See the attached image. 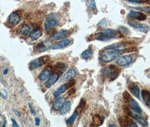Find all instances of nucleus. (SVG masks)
Instances as JSON below:
<instances>
[{
	"mask_svg": "<svg viewBox=\"0 0 150 127\" xmlns=\"http://www.w3.org/2000/svg\"><path fill=\"white\" fill-rule=\"evenodd\" d=\"M137 49L135 47H129L127 49H115V50H109L104 52L100 57V59L104 63H110L120 57L122 54L126 52H135Z\"/></svg>",
	"mask_w": 150,
	"mask_h": 127,
	"instance_id": "obj_1",
	"label": "nucleus"
},
{
	"mask_svg": "<svg viewBox=\"0 0 150 127\" xmlns=\"http://www.w3.org/2000/svg\"><path fill=\"white\" fill-rule=\"evenodd\" d=\"M120 69L114 64L103 68L102 69V74L103 76L108 77L111 81H113L118 77L120 72Z\"/></svg>",
	"mask_w": 150,
	"mask_h": 127,
	"instance_id": "obj_2",
	"label": "nucleus"
},
{
	"mask_svg": "<svg viewBox=\"0 0 150 127\" xmlns=\"http://www.w3.org/2000/svg\"><path fill=\"white\" fill-rule=\"evenodd\" d=\"M117 32L112 29H104L100 32L96 34L95 38L101 41H105L116 37Z\"/></svg>",
	"mask_w": 150,
	"mask_h": 127,
	"instance_id": "obj_3",
	"label": "nucleus"
},
{
	"mask_svg": "<svg viewBox=\"0 0 150 127\" xmlns=\"http://www.w3.org/2000/svg\"><path fill=\"white\" fill-rule=\"evenodd\" d=\"M49 59H50V57L47 55L42 56V57H39L38 58L33 59L30 63V66H29L30 69L32 71L37 68L41 67L42 66L46 63L49 60Z\"/></svg>",
	"mask_w": 150,
	"mask_h": 127,
	"instance_id": "obj_4",
	"label": "nucleus"
},
{
	"mask_svg": "<svg viewBox=\"0 0 150 127\" xmlns=\"http://www.w3.org/2000/svg\"><path fill=\"white\" fill-rule=\"evenodd\" d=\"M128 23L129 25L132 27L134 29L140 32H143V33H147L150 30V27L146 24H143L138 23V22L134 21L132 20H129L128 21Z\"/></svg>",
	"mask_w": 150,
	"mask_h": 127,
	"instance_id": "obj_5",
	"label": "nucleus"
},
{
	"mask_svg": "<svg viewBox=\"0 0 150 127\" xmlns=\"http://www.w3.org/2000/svg\"><path fill=\"white\" fill-rule=\"evenodd\" d=\"M133 62V57L132 55H125L119 57L116 60V63L121 67H125Z\"/></svg>",
	"mask_w": 150,
	"mask_h": 127,
	"instance_id": "obj_6",
	"label": "nucleus"
},
{
	"mask_svg": "<svg viewBox=\"0 0 150 127\" xmlns=\"http://www.w3.org/2000/svg\"><path fill=\"white\" fill-rule=\"evenodd\" d=\"M77 75V71L74 68H70L66 74L63 76V77L61 78V79L59 81L60 83H63L64 82H67L68 81L70 80L74 79Z\"/></svg>",
	"mask_w": 150,
	"mask_h": 127,
	"instance_id": "obj_7",
	"label": "nucleus"
},
{
	"mask_svg": "<svg viewBox=\"0 0 150 127\" xmlns=\"http://www.w3.org/2000/svg\"><path fill=\"white\" fill-rule=\"evenodd\" d=\"M52 46V44L51 41L49 40H46L39 42L37 45L36 49L39 52H46V51L49 50V49H50Z\"/></svg>",
	"mask_w": 150,
	"mask_h": 127,
	"instance_id": "obj_8",
	"label": "nucleus"
},
{
	"mask_svg": "<svg viewBox=\"0 0 150 127\" xmlns=\"http://www.w3.org/2000/svg\"><path fill=\"white\" fill-rule=\"evenodd\" d=\"M128 16L132 18H135L136 19L140 20V21H143L146 19V14L144 13H141L140 11H136L134 10H131L128 13Z\"/></svg>",
	"mask_w": 150,
	"mask_h": 127,
	"instance_id": "obj_9",
	"label": "nucleus"
},
{
	"mask_svg": "<svg viewBox=\"0 0 150 127\" xmlns=\"http://www.w3.org/2000/svg\"><path fill=\"white\" fill-rule=\"evenodd\" d=\"M8 20L10 24H11L13 26H15L20 23V20H21V18L18 13L13 12V13L10 14L9 16H8Z\"/></svg>",
	"mask_w": 150,
	"mask_h": 127,
	"instance_id": "obj_10",
	"label": "nucleus"
},
{
	"mask_svg": "<svg viewBox=\"0 0 150 127\" xmlns=\"http://www.w3.org/2000/svg\"><path fill=\"white\" fill-rule=\"evenodd\" d=\"M59 75L58 73L55 72L52 75V76L49 77L47 80L45 82V86L47 88H51L57 81L58 80L59 78Z\"/></svg>",
	"mask_w": 150,
	"mask_h": 127,
	"instance_id": "obj_11",
	"label": "nucleus"
},
{
	"mask_svg": "<svg viewBox=\"0 0 150 127\" xmlns=\"http://www.w3.org/2000/svg\"><path fill=\"white\" fill-rule=\"evenodd\" d=\"M58 24L57 19L53 17H50L47 18V20H46L44 27H45V30H48L52 29V27H55Z\"/></svg>",
	"mask_w": 150,
	"mask_h": 127,
	"instance_id": "obj_12",
	"label": "nucleus"
},
{
	"mask_svg": "<svg viewBox=\"0 0 150 127\" xmlns=\"http://www.w3.org/2000/svg\"><path fill=\"white\" fill-rule=\"evenodd\" d=\"M66 102V99L64 97L61 96L57 98V99L54 101V102L52 104V109L54 111H58L60 110L61 107L63 106V105Z\"/></svg>",
	"mask_w": 150,
	"mask_h": 127,
	"instance_id": "obj_13",
	"label": "nucleus"
},
{
	"mask_svg": "<svg viewBox=\"0 0 150 127\" xmlns=\"http://www.w3.org/2000/svg\"><path fill=\"white\" fill-rule=\"evenodd\" d=\"M68 33V30H61L60 31L54 33L53 35H52V36H51L50 38L52 40H62V39L66 38V37L67 36Z\"/></svg>",
	"mask_w": 150,
	"mask_h": 127,
	"instance_id": "obj_14",
	"label": "nucleus"
},
{
	"mask_svg": "<svg viewBox=\"0 0 150 127\" xmlns=\"http://www.w3.org/2000/svg\"><path fill=\"white\" fill-rule=\"evenodd\" d=\"M129 105L130 107V108L133 110V111L138 114H142V110L139 106L138 103L135 100L132 99L129 102Z\"/></svg>",
	"mask_w": 150,
	"mask_h": 127,
	"instance_id": "obj_15",
	"label": "nucleus"
},
{
	"mask_svg": "<svg viewBox=\"0 0 150 127\" xmlns=\"http://www.w3.org/2000/svg\"><path fill=\"white\" fill-rule=\"evenodd\" d=\"M71 43V42L70 40H68V39H65V40L60 41L57 42V44L52 45V49H53L54 50L62 49L64 47H66L69 45H70Z\"/></svg>",
	"mask_w": 150,
	"mask_h": 127,
	"instance_id": "obj_16",
	"label": "nucleus"
},
{
	"mask_svg": "<svg viewBox=\"0 0 150 127\" xmlns=\"http://www.w3.org/2000/svg\"><path fill=\"white\" fill-rule=\"evenodd\" d=\"M105 118L103 116L99 114H96L93 117V123L91 124V126L99 127L103 123Z\"/></svg>",
	"mask_w": 150,
	"mask_h": 127,
	"instance_id": "obj_17",
	"label": "nucleus"
},
{
	"mask_svg": "<svg viewBox=\"0 0 150 127\" xmlns=\"http://www.w3.org/2000/svg\"><path fill=\"white\" fill-rule=\"evenodd\" d=\"M51 74H52L51 69L50 68H46L44 69L42 72L39 74L38 79L41 81L46 80L50 77Z\"/></svg>",
	"mask_w": 150,
	"mask_h": 127,
	"instance_id": "obj_18",
	"label": "nucleus"
},
{
	"mask_svg": "<svg viewBox=\"0 0 150 127\" xmlns=\"http://www.w3.org/2000/svg\"><path fill=\"white\" fill-rule=\"evenodd\" d=\"M42 35V32L40 28H36L30 32V37L32 41L38 40Z\"/></svg>",
	"mask_w": 150,
	"mask_h": 127,
	"instance_id": "obj_19",
	"label": "nucleus"
},
{
	"mask_svg": "<svg viewBox=\"0 0 150 127\" xmlns=\"http://www.w3.org/2000/svg\"><path fill=\"white\" fill-rule=\"evenodd\" d=\"M141 96L145 104L150 108V91L147 89H143L141 91Z\"/></svg>",
	"mask_w": 150,
	"mask_h": 127,
	"instance_id": "obj_20",
	"label": "nucleus"
},
{
	"mask_svg": "<svg viewBox=\"0 0 150 127\" xmlns=\"http://www.w3.org/2000/svg\"><path fill=\"white\" fill-rule=\"evenodd\" d=\"M131 118L134 119L138 123H139L141 125H142V127H147L148 125V123L145 119H144L142 116H139V115L137 113H132Z\"/></svg>",
	"mask_w": 150,
	"mask_h": 127,
	"instance_id": "obj_21",
	"label": "nucleus"
},
{
	"mask_svg": "<svg viewBox=\"0 0 150 127\" xmlns=\"http://www.w3.org/2000/svg\"><path fill=\"white\" fill-rule=\"evenodd\" d=\"M68 89V87L67 84L66 83V84L62 85L59 86L58 88H57V89H56V90L54 91L52 95H53L54 97L57 98L60 95L65 92Z\"/></svg>",
	"mask_w": 150,
	"mask_h": 127,
	"instance_id": "obj_22",
	"label": "nucleus"
},
{
	"mask_svg": "<svg viewBox=\"0 0 150 127\" xmlns=\"http://www.w3.org/2000/svg\"><path fill=\"white\" fill-rule=\"evenodd\" d=\"M126 44L125 42H116V43L112 44L111 45L107 46L105 47L104 49L105 50H115V49H119L120 47L125 46Z\"/></svg>",
	"mask_w": 150,
	"mask_h": 127,
	"instance_id": "obj_23",
	"label": "nucleus"
},
{
	"mask_svg": "<svg viewBox=\"0 0 150 127\" xmlns=\"http://www.w3.org/2000/svg\"><path fill=\"white\" fill-rule=\"evenodd\" d=\"M71 107V103L70 101H66L60 109V113L62 115H66L70 110Z\"/></svg>",
	"mask_w": 150,
	"mask_h": 127,
	"instance_id": "obj_24",
	"label": "nucleus"
},
{
	"mask_svg": "<svg viewBox=\"0 0 150 127\" xmlns=\"http://www.w3.org/2000/svg\"><path fill=\"white\" fill-rule=\"evenodd\" d=\"M93 54V52L91 49H88L82 52L81 54V58L83 60H87L92 57Z\"/></svg>",
	"mask_w": 150,
	"mask_h": 127,
	"instance_id": "obj_25",
	"label": "nucleus"
},
{
	"mask_svg": "<svg viewBox=\"0 0 150 127\" xmlns=\"http://www.w3.org/2000/svg\"><path fill=\"white\" fill-rule=\"evenodd\" d=\"M78 112L77 111V110H76L74 111V112L73 113V114L67 120V123L69 126H72L74 125L75 120H76L77 117L78 116Z\"/></svg>",
	"mask_w": 150,
	"mask_h": 127,
	"instance_id": "obj_26",
	"label": "nucleus"
},
{
	"mask_svg": "<svg viewBox=\"0 0 150 127\" xmlns=\"http://www.w3.org/2000/svg\"><path fill=\"white\" fill-rule=\"evenodd\" d=\"M131 92L136 98L140 99V89L137 85H134L131 88Z\"/></svg>",
	"mask_w": 150,
	"mask_h": 127,
	"instance_id": "obj_27",
	"label": "nucleus"
},
{
	"mask_svg": "<svg viewBox=\"0 0 150 127\" xmlns=\"http://www.w3.org/2000/svg\"><path fill=\"white\" fill-rule=\"evenodd\" d=\"M30 31V27L28 24H23L20 30V33L24 36H26Z\"/></svg>",
	"mask_w": 150,
	"mask_h": 127,
	"instance_id": "obj_28",
	"label": "nucleus"
},
{
	"mask_svg": "<svg viewBox=\"0 0 150 127\" xmlns=\"http://www.w3.org/2000/svg\"><path fill=\"white\" fill-rule=\"evenodd\" d=\"M66 67V64L62 62H59L57 63L54 66V69L57 71H60L65 68Z\"/></svg>",
	"mask_w": 150,
	"mask_h": 127,
	"instance_id": "obj_29",
	"label": "nucleus"
},
{
	"mask_svg": "<svg viewBox=\"0 0 150 127\" xmlns=\"http://www.w3.org/2000/svg\"><path fill=\"white\" fill-rule=\"evenodd\" d=\"M118 121L120 124V126L121 127H128V123L127 119L125 117L123 118L122 116H120L118 119Z\"/></svg>",
	"mask_w": 150,
	"mask_h": 127,
	"instance_id": "obj_30",
	"label": "nucleus"
},
{
	"mask_svg": "<svg viewBox=\"0 0 150 127\" xmlns=\"http://www.w3.org/2000/svg\"><path fill=\"white\" fill-rule=\"evenodd\" d=\"M122 96H123L124 101L125 102H129L132 99L130 94L127 91H124L123 94H122Z\"/></svg>",
	"mask_w": 150,
	"mask_h": 127,
	"instance_id": "obj_31",
	"label": "nucleus"
},
{
	"mask_svg": "<svg viewBox=\"0 0 150 127\" xmlns=\"http://www.w3.org/2000/svg\"><path fill=\"white\" fill-rule=\"evenodd\" d=\"M88 5L89 8L91 10H94L96 8V3L95 0H88Z\"/></svg>",
	"mask_w": 150,
	"mask_h": 127,
	"instance_id": "obj_32",
	"label": "nucleus"
},
{
	"mask_svg": "<svg viewBox=\"0 0 150 127\" xmlns=\"http://www.w3.org/2000/svg\"><path fill=\"white\" fill-rule=\"evenodd\" d=\"M122 109H123L124 111L125 112V113H127V115H128V116L131 117L133 112L131 111L130 108H129L128 107L125 106V105H123V106H122Z\"/></svg>",
	"mask_w": 150,
	"mask_h": 127,
	"instance_id": "obj_33",
	"label": "nucleus"
},
{
	"mask_svg": "<svg viewBox=\"0 0 150 127\" xmlns=\"http://www.w3.org/2000/svg\"><path fill=\"white\" fill-rule=\"evenodd\" d=\"M119 30H120L121 32H122V33H124V34H127V35H128V34L130 33L127 27H124V26H120L119 27Z\"/></svg>",
	"mask_w": 150,
	"mask_h": 127,
	"instance_id": "obj_34",
	"label": "nucleus"
},
{
	"mask_svg": "<svg viewBox=\"0 0 150 127\" xmlns=\"http://www.w3.org/2000/svg\"><path fill=\"white\" fill-rule=\"evenodd\" d=\"M127 1L130 3H147L149 1V0H127Z\"/></svg>",
	"mask_w": 150,
	"mask_h": 127,
	"instance_id": "obj_35",
	"label": "nucleus"
},
{
	"mask_svg": "<svg viewBox=\"0 0 150 127\" xmlns=\"http://www.w3.org/2000/svg\"><path fill=\"white\" fill-rule=\"evenodd\" d=\"M85 105H86V101H85L83 99H81V101H80V104L77 107V109H80L81 110H82L85 107Z\"/></svg>",
	"mask_w": 150,
	"mask_h": 127,
	"instance_id": "obj_36",
	"label": "nucleus"
},
{
	"mask_svg": "<svg viewBox=\"0 0 150 127\" xmlns=\"http://www.w3.org/2000/svg\"><path fill=\"white\" fill-rule=\"evenodd\" d=\"M76 83V80L72 79L68 81L66 83V84H67L68 87V89H69V88H72V86H74V85H75Z\"/></svg>",
	"mask_w": 150,
	"mask_h": 127,
	"instance_id": "obj_37",
	"label": "nucleus"
},
{
	"mask_svg": "<svg viewBox=\"0 0 150 127\" xmlns=\"http://www.w3.org/2000/svg\"><path fill=\"white\" fill-rule=\"evenodd\" d=\"M136 9L140 10V11H143L144 12L147 13H150V8L147 7H136Z\"/></svg>",
	"mask_w": 150,
	"mask_h": 127,
	"instance_id": "obj_38",
	"label": "nucleus"
},
{
	"mask_svg": "<svg viewBox=\"0 0 150 127\" xmlns=\"http://www.w3.org/2000/svg\"><path fill=\"white\" fill-rule=\"evenodd\" d=\"M107 25V23L105 19H103L100 20L98 24V26H103V27H106Z\"/></svg>",
	"mask_w": 150,
	"mask_h": 127,
	"instance_id": "obj_39",
	"label": "nucleus"
},
{
	"mask_svg": "<svg viewBox=\"0 0 150 127\" xmlns=\"http://www.w3.org/2000/svg\"><path fill=\"white\" fill-rule=\"evenodd\" d=\"M28 106H29V107H30V112H31L32 114L33 115V116H36V110L33 108L32 105L30 104V103H28Z\"/></svg>",
	"mask_w": 150,
	"mask_h": 127,
	"instance_id": "obj_40",
	"label": "nucleus"
},
{
	"mask_svg": "<svg viewBox=\"0 0 150 127\" xmlns=\"http://www.w3.org/2000/svg\"><path fill=\"white\" fill-rule=\"evenodd\" d=\"M75 93H76V89L73 88H71V89H70L68 91L67 94H68V96H72V95L74 94Z\"/></svg>",
	"mask_w": 150,
	"mask_h": 127,
	"instance_id": "obj_41",
	"label": "nucleus"
},
{
	"mask_svg": "<svg viewBox=\"0 0 150 127\" xmlns=\"http://www.w3.org/2000/svg\"><path fill=\"white\" fill-rule=\"evenodd\" d=\"M40 121H41L40 119L38 118V117L35 118V125H36V126H39V125H40Z\"/></svg>",
	"mask_w": 150,
	"mask_h": 127,
	"instance_id": "obj_42",
	"label": "nucleus"
},
{
	"mask_svg": "<svg viewBox=\"0 0 150 127\" xmlns=\"http://www.w3.org/2000/svg\"><path fill=\"white\" fill-rule=\"evenodd\" d=\"M12 123H13V124H12V126L13 127H19V125L18 124V123H16V121H15V120L14 119H11Z\"/></svg>",
	"mask_w": 150,
	"mask_h": 127,
	"instance_id": "obj_43",
	"label": "nucleus"
},
{
	"mask_svg": "<svg viewBox=\"0 0 150 127\" xmlns=\"http://www.w3.org/2000/svg\"><path fill=\"white\" fill-rule=\"evenodd\" d=\"M13 111H14V113H15V115H16L17 116H18V117H20V116H21V113H20L18 111H17L16 110L13 109Z\"/></svg>",
	"mask_w": 150,
	"mask_h": 127,
	"instance_id": "obj_44",
	"label": "nucleus"
},
{
	"mask_svg": "<svg viewBox=\"0 0 150 127\" xmlns=\"http://www.w3.org/2000/svg\"><path fill=\"white\" fill-rule=\"evenodd\" d=\"M129 127H137L138 125H137V123H136L135 122H134V121H133L132 123H131L129 125Z\"/></svg>",
	"mask_w": 150,
	"mask_h": 127,
	"instance_id": "obj_45",
	"label": "nucleus"
},
{
	"mask_svg": "<svg viewBox=\"0 0 150 127\" xmlns=\"http://www.w3.org/2000/svg\"><path fill=\"white\" fill-rule=\"evenodd\" d=\"M0 96L2 98H3V99H6L8 98V94H3V93H2L1 92H0Z\"/></svg>",
	"mask_w": 150,
	"mask_h": 127,
	"instance_id": "obj_46",
	"label": "nucleus"
},
{
	"mask_svg": "<svg viewBox=\"0 0 150 127\" xmlns=\"http://www.w3.org/2000/svg\"><path fill=\"white\" fill-rule=\"evenodd\" d=\"M8 68H6V69H4V71H3V75H6L8 74Z\"/></svg>",
	"mask_w": 150,
	"mask_h": 127,
	"instance_id": "obj_47",
	"label": "nucleus"
},
{
	"mask_svg": "<svg viewBox=\"0 0 150 127\" xmlns=\"http://www.w3.org/2000/svg\"><path fill=\"white\" fill-rule=\"evenodd\" d=\"M0 125H1V121H0Z\"/></svg>",
	"mask_w": 150,
	"mask_h": 127,
	"instance_id": "obj_48",
	"label": "nucleus"
}]
</instances>
